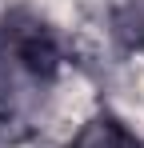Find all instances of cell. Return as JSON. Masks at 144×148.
<instances>
[{"label": "cell", "mask_w": 144, "mask_h": 148, "mask_svg": "<svg viewBox=\"0 0 144 148\" xmlns=\"http://www.w3.org/2000/svg\"><path fill=\"white\" fill-rule=\"evenodd\" d=\"M0 60L20 76L48 80L60 64V48L48 24H40L36 16H12L4 20V32H0Z\"/></svg>", "instance_id": "1"}, {"label": "cell", "mask_w": 144, "mask_h": 148, "mask_svg": "<svg viewBox=\"0 0 144 148\" xmlns=\"http://www.w3.org/2000/svg\"><path fill=\"white\" fill-rule=\"evenodd\" d=\"M68 148H140V140L124 128V120L116 116H92L76 132V140Z\"/></svg>", "instance_id": "2"}]
</instances>
